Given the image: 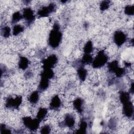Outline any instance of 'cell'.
Segmentation results:
<instances>
[{
	"mask_svg": "<svg viewBox=\"0 0 134 134\" xmlns=\"http://www.w3.org/2000/svg\"><path fill=\"white\" fill-rule=\"evenodd\" d=\"M62 34L60 30V26L57 22H55L49 35L48 44L52 49L57 48L62 40Z\"/></svg>",
	"mask_w": 134,
	"mask_h": 134,
	"instance_id": "6da1fadb",
	"label": "cell"
},
{
	"mask_svg": "<svg viewBox=\"0 0 134 134\" xmlns=\"http://www.w3.org/2000/svg\"><path fill=\"white\" fill-rule=\"evenodd\" d=\"M108 61V57L104 50H100L98 52L96 57L93 59L92 63L94 69H99L104 66Z\"/></svg>",
	"mask_w": 134,
	"mask_h": 134,
	"instance_id": "7a4b0ae2",
	"label": "cell"
},
{
	"mask_svg": "<svg viewBox=\"0 0 134 134\" xmlns=\"http://www.w3.org/2000/svg\"><path fill=\"white\" fill-rule=\"evenodd\" d=\"M22 122L27 129L33 132L39 129L41 122V121L37 118L33 119L30 116H25L23 117Z\"/></svg>",
	"mask_w": 134,
	"mask_h": 134,
	"instance_id": "3957f363",
	"label": "cell"
},
{
	"mask_svg": "<svg viewBox=\"0 0 134 134\" xmlns=\"http://www.w3.org/2000/svg\"><path fill=\"white\" fill-rule=\"evenodd\" d=\"M23 102L21 96L18 95L15 97L8 96L6 98L5 103V107L7 109H18Z\"/></svg>",
	"mask_w": 134,
	"mask_h": 134,
	"instance_id": "277c9868",
	"label": "cell"
},
{
	"mask_svg": "<svg viewBox=\"0 0 134 134\" xmlns=\"http://www.w3.org/2000/svg\"><path fill=\"white\" fill-rule=\"evenodd\" d=\"M57 5L54 3H50L48 6H43L39 9L37 12V15L39 17H47L51 14L55 12Z\"/></svg>",
	"mask_w": 134,
	"mask_h": 134,
	"instance_id": "5b68a950",
	"label": "cell"
},
{
	"mask_svg": "<svg viewBox=\"0 0 134 134\" xmlns=\"http://www.w3.org/2000/svg\"><path fill=\"white\" fill-rule=\"evenodd\" d=\"M113 40L118 47L122 46L127 40L126 35L121 30L116 31L113 35Z\"/></svg>",
	"mask_w": 134,
	"mask_h": 134,
	"instance_id": "8992f818",
	"label": "cell"
},
{
	"mask_svg": "<svg viewBox=\"0 0 134 134\" xmlns=\"http://www.w3.org/2000/svg\"><path fill=\"white\" fill-rule=\"evenodd\" d=\"M75 124V119L74 116L71 114H66L64 117V120L59 124L60 127H66L72 129L74 127Z\"/></svg>",
	"mask_w": 134,
	"mask_h": 134,
	"instance_id": "52a82bcc",
	"label": "cell"
},
{
	"mask_svg": "<svg viewBox=\"0 0 134 134\" xmlns=\"http://www.w3.org/2000/svg\"><path fill=\"white\" fill-rule=\"evenodd\" d=\"M22 15L23 17L25 19L27 25H30L35 20V16L34 11L30 7L24 8Z\"/></svg>",
	"mask_w": 134,
	"mask_h": 134,
	"instance_id": "ba28073f",
	"label": "cell"
},
{
	"mask_svg": "<svg viewBox=\"0 0 134 134\" xmlns=\"http://www.w3.org/2000/svg\"><path fill=\"white\" fill-rule=\"evenodd\" d=\"M58 58L54 54L50 55L46 59H43L42 60V68H49L52 69L54 65L57 63Z\"/></svg>",
	"mask_w": 134,
	"mask_h": 134,
	"instance_id": "9c48e42d",
	"label": "cell"
},
{
	"mask_svg": "<svg viewBox=\"0 0 134 134\" xmlns=\"http://www.w3.org/2000/svg\"><path fill=\"white\" fill-rule=\"evenodd\" d=\"M122 114L127 118H131L133 117L134 109L132 103L131 101L122 104Z\"/></svg>",
	"mask_w": 134,
	"mask_h": 134,
	"instance_id": "30bf717a",
	"label": "cell"
},
{
	"mask_svg": "<svg viewBox=\"0 0 134 134\" xmlns=\"http://www.w3.org/2000/svg\"><path fill=\"white\" fill-rule=\"evenodd\" d=\"M62 102L58 95H55L51 99L49 104V108L51 110H56L59 109L61 106Z\"/></svg>",
	"mask_w": 134,
	"mask_h": 134,
	"instance_id": "8fae6325",
	"label": "cell"
},
{
	"mask_svg": "<svg viewBox=\"0 0 134 134\" xmlns=\"http://www.w3.org/2000/svg\"><path fill=\"white\" fill-rule=\"evenodd\" d=\"M73 106L77 113L82 114L83 111L84 100L81 98L77 97L73 100Z\"/></svg>",
	"mask_w": 134,
	"mask_h": 134,
	"instance_id": "7c38bea8",
	"label": "cell"
},
{
	"mask_svg": "<svg viewBox=\"0 0 134 134\" xmlns=\"http://www.w3.org/2000/svg\"><path fill=\"white\" fill-rule=\"evenodd\" d=\"M49 83H50V80L41 77L39 83V85L38 86V91L39 92H42L44 91L48 88L50 84Z\"/></svg>",
	"mask_w": 134,
	"mask_h": 134,
	"instance_id": "4fadbf2b",
	"label": "cell"
},
{
	"mask_svg": "<svg viewBox=\"0 0 134 134\" xmlns=\"http://www.w3.org/2000/svg\"><path fill=\"white\" fill-rule=\"evenodd\" d=\"M29 65V60L28 59L24 56H20L19 57L18 63V68L21 70H26Z\"/></svg>",
	"mask_w": 134,
	"mask_h": 134,
	"instance_id": "5bb4252c",
	"label": "cell"
},
{
	"mask_svg": "<svg viewBox=\"0 0 134 134\" xmlns=\"http://www.w3.org/2000/svg\"><path fill=\"white\" fill-rule=\"evenodd\" d=\"M77 74L80 80L82 82H84L87 77V71L83 65L78 66L77 69Z\"/></svg>",
	"mask_w": 134,
	"mask_h": 134,
	"instance_id": "9a60e30c",
	"label": "cell"
},
{
	"mask_svg": "<svg viewBox=\"0 0 134 134\" xmlns=\"http://www.w3.org/2000/svg\"><path fill=\"white\" fill-rule=\"evenodd\" d=\"M43 70L40 73V76L50 80L52 79L54 76V73L52 69L49 68H42Z\"/></svg>",
	"mask_w": 134,
	"mask_h": 134,
	"instance_id": "2e32d148",
	"label": "cell"
},
{
	"mask_svg": "<svg viewBox=\"0 0 134 134\" xmlns=\"http://www.w3.org/2000/svg\"><path fill=\"white\" fill-rule=\"evenodd\" d=\"M39 92L38 91H33L28 96L29 102L32 105L36 104L39 100Z\"/></svg>",
	"mask_w": 134,
	"mask_h": 134,
	"instance_id": "e0dca14e",
	"label": "cell"
},
{
	"mask_svg": "<svg viewBox=\"0 0 134 134\" xmlns=\"http://www.w3.org/2000/svg\"><path fill=\"white\" fill-rule=\"evenodd\" d=\"M88 127V124L86 121L84 119H81L79 126V129L75 131L77 133H86L87 132V129Z\"/></svg>",
	"mask_w": 134,
	"mask_h": 134,
	"instance_id": "ac0fdd59",
	"label": "cell"
},
{
	"mask_svg": "<svg viewBox=\"0 0 134 134\" xmlns=\"http://www.w3.org/2000/svg\"><path fill=\"white\" fill-rule=\"evenodd\" d=\"M48 113V109L44 107H40L39 108L36 115V118L40 121H43L47 117Z\"/></svg>",
	"mask_w": 134,
	"mask_h": 134,
	"instance_id": "d6986e66",
	"label": "cell"
},
{
	"mask_svg": "<svg viewBox=\"0 0 134 134\" xmlns=\"http://www.w3.org/2000/svg\"><path fill=\"white\" fill-rule=\"evenodd\" d=\"M119 66L118 64V62L117 60H114L109 63L107 65V68L108 72L111 73H115L116 71L119 69Z\"/></svg>",
	"mask_w": 134,
	"mask_h": 134,
	"instance_id": "ffe728a7",
	"label": "cell"
},
{
	"mask_svg": "<svg viewBox=\"0 0 134 134\" xmlns=\"http://www.w3.org/2000/svg\"><path fill=\"white\" fill-rule=\"evenodd\" d=\"M119 98L122 104L130 101V95L129 92L121 91L120 92Z\"/></svg>",
	"mask_w": 134,
	"mask_h": 134,
	"instance_id": "44dd1931",
	"label": "cell"
},
{
	"mask_svg": "<svg viewBox=\"0 0 134 134\" xmlns=\"http://www.w3.org/2000/svg\"><path fill=\"white\" fill-rule=\"evenodd\" d=\"M93 60V58L91 54H84L80 60V62L82 65H85L92 64Z\"/></svg>",
	"mask_w": 134,
	"mask_h": 134,
	"instance_id": "7402d4cb",
	"label": "cell"
},
{
	"mask_svg": "<svg viewBox=\"0 0 134 134\" xmlns=\"http://www.w3.org/2000/svg\"><path fill=\"white\" fill-rule=\"evenodd\" d=\"M94 50L93 42L91 40L87 41L85 44L83 48L84 54H91Z\"/></svg>",
	"mask_w": 134,
	"mask_h": 134,
	"instance_id": "603a6c76",
	"label": "cell"
},
{
	"mask_svg": "<svg viewBox=\"0 0 134 134\" xmlns=\"http://www.w3.org/2000/svg\"><path fill=\"white\" fill-rule=\"evenodd\" d=\"M2 36L5 38H9L10 35L11 29L8 26H5L1 28V30Z\"/></svg>",
	"mask_w": 134,
	"mask_h": 134,
	"instance_id": "cb8c5ba5",
	"label": "cell"
},
{
	"mask_svg": "<svg viewBox=\"0 0 134 134\" xmlns=\"http://www.w3.org/2000/svg\"><path fill=\"white\" fill-rule=\"evenodd\" d=\"M24 30V27L20 25H15L13 28L12 34L14 36H16L23 32Z\"/></svg>",
	"mask_w": 134,
	"mask_h": 134,
	"instance_id": "d4e9b609",
	"label": "cell"
},
{
	"mask_svg": "<svg viewBox=\"0 0 134 134\" xmlns=\"http://www.w3.org/2000/svg\"><path fill=\"white\" fill-rule=\"evenodd\" d=\"M23 18V15L19 12H15L12 17V23L15 24Z\"/></svg>",
	"mask_w": 134,
	"mask_h": 134,
	"instance_id": "484cf974",
	"label": "cell"
},
{
	"mask_svg": "<svg viewBox=\"0 0 134 134\" xmlns=\"http://www.w3.org/2000/svg\"><path fill=\"white\" fill-rule=\"evenodd\" d=\"M125 14L128 16H132L134 14V6L133 5H127L124 8Z\"/></svg>",
	"mask_w": 134,
	"mask_h": 134,
	"instance_id": "4316f807",
	"label": "cell"
},
{
	"mask_svg": "<svg viewBox=\"0 0 134 134\" xmlns=\"http://www.w3.org/2000/svg\"><path fill=\"white\" fill-rule=\"evenodd\" d=\"M117 121L115 118H111L109 119L108 121V126L109 129L111 130H115L116 127H117Z\"/></svg>",
	"mask_w": 134,
	"mask_h": 134,
	"instance_id": "83f0119b",
	"label": "cell"
},
{
	"mask_svg": "<svg viewBox=\"0 0 134 134\" xmlns=\"http://www.w3.org/2000/svg\"><path fill=\"white\" fill-rule=\"evenodd\" d=\"M110 2L109 1H102L99 6V8L100 10L102 11H105L106 9H107L110 6Z\"/></svg>",
	"mask_w": 134,
	"mask_h": 134,
	"instance_id": "f1b7e54d",
	"label": "cell"
},
{
	"mask_svg": "<svg viewBox=\"0 0 134 134\" xmlns=\"http://www.w3.org/2000/svg\"><path fill=\"white\" fill-rule=\"evenodd\" d=\"M51 128L50 126L49 125H45L43 126L40 129V132L41 133L48 134L51 132Z\"/></svg>",
	"mask_w": 134,
	"mask_h": 134,
	"instance_id": "f546056e",
	"label": "cell"
},
{
	"mask_svg": "<svg viewBox=\"0 0 134 134\" xmlns=\"http://www.w3.org/2000/svg\"><path fill=\"white\" fill-rule=\"evenodd\" d=\"M0 133H12L10 129L7 127L4 124H1L0 127Z\"/></svg>",
	"mask_w": 134,
	"mask_h": 134,
	"instance_id": "4dcf8cb0",
	"label": "cell"
},
{
	"mask_svg": "<svg viewBox=\"0 0 134 134\" xmlns=\"http://www.w3.org/2000/svg\"><path fill=\"white\" fill-rule=\"evenodd\" d=\"M33 76V73L32 72L30 71V70H28V71H27L25 73V77L26 79H30L32 76Z\"/></svg>",
	"mask_w": 134,
	"mask_h": 134,
	"instance_id": "1f68e13d",
	"label": "cell"
},
{
	"mask_svg": "<svg viewBox=\"0 0 134 134\" xmlns=\"http://www.w3.org/2000/svg\"><path fill=\"white\" fill-rule=\"evenodd\" d=\"M129 93H133V82H132L130 84V88L129 89Z\"/></svg>",
	"mask_w": 134,
	"mask_h": 134,
	"instance_id": "d6a6232c",
	"label": "cell"
}]
</instances>
